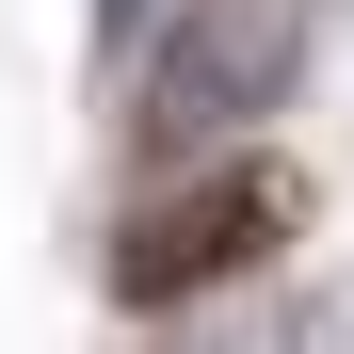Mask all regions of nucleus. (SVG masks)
Wrapping results in <instances>:
<instances>
[{"label": "nucleus", "instance_id": "1", "mask_svg": "<svg viewBox=\"0 0 354 354\" xmlns=\"http://www.w3.org/2000/svg\"><path fill=\"white\" fill-rule=\"evenodd\" d=\"M290 97H306V0H161L145 81H129V145L194 177V161H242Z\"/></svg>", "mask_w": 354, "mask_h": 354}, {"label": "nucleus", "instance_id": "2", "mask_svg": "<svg viewBox=\"0 0 354 354\" xmlns=\"http://www.w3.org/2000/svg\"><path fill=\"white\" fill-rule=\"evenodd\" d=\"M290 177L242 145V161H194V177H161V194L113 225V306L129 322H161V306H209V290H242L274 242H290Z\"/></svg>", "mask_w": 354, "mask_h": 354}]
</instances>
